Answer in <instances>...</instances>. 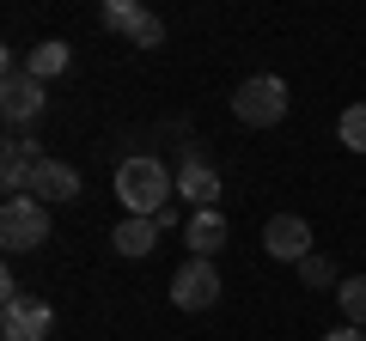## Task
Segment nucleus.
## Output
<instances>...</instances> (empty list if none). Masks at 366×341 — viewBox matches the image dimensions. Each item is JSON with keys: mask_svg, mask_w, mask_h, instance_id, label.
<instances>
[{"mask_svg": "<svg viewBox=\"0 0 366 341\" xmlns=\"http://www.w3.org/2000/svg\"><path fill=\"white\" fill-rule=\"evenodd\" d=\"M262 250H269L274 263H293V268H300L305 256H312V225H305L300 213H274V220L262 225Z\"/></svg>", "mask_w": 366, "mask_h": 341, "instance_id": "nucleus-7", "label": "nucleus"}, {"mask_svg": "<svg viewBox=\"0 0 366 341\" xmlns=\"http://www.w3.org/2000/svg\"><path fill=\"white\" fill-rule=\"evenodd\" d=\"M49 329H55V311L43 299L0 305V341H49Z\"/></svg>", "mask_w": 366, "mask_h": 341, "instance_id": "nucleus-8", "label": "nucleus"}, {"mask_svg": "<svg viewBox=\"0 0 366 341\" xmlns=\"http://www.w3.org/2000/svg\"><path fill=\"white\" fill-rule=\"evenodd\" d=\"M104 31L129 37L134 49H159V43H165V19L147 13V6H134V0H104Z\"/></svg>", "mask_w": 366, "mask_h": 341, "instance_id": "nucleus-5", "label": "nucleus"}, {"mask_svg": "<svg viewBox=\"0 0 366 341\" xmlns=\"http://www.w3.org/2000/svg\"><path fill=\"white\" fill-rule=\"evenodd\" d=\"M0 116L13 122V128L37 122V116H43V79H31V73L6 79V86H0Z\"/></svg>", "mask_w": 366, "mask_h": 341, "instance_id": "nucleus-11", "label": "nucleus"}, {"mask_svg": "<svg viewBox=\"0 0 366 341\" xmlns=\"http://www.w3.org/2000/svg\"><path fill=\"white\" fill-rule=\"evenodd\" d=\"M110 244H117V256H153L159 250V220H141V213H122L117 220V232H110Z\"/></svg>", "mask_w": 366, "mask_h": 341, "instance_id": "nucleus-12", "label": "nucleus"}, {"mask_svg": "<svg viewBox=\"0 0 366 341\" xmlns=\"http://www.w3.org/2000/svg\"><path fill=\"white\" fill-rule=\"evenodd\" d=\"M232 116L244 122V128H274V122L287 116V86L274 73H250L232 92Z\"/></svg>", "mask_w": 366, "mask_h": 341, "instance_id": "nucleus-2", "label": "nucleus"}, {"mask_svg": "<svg viewBox=\"0 0 366 341\" xmlns=\"http://www.w3.org/2000/svg\"><path fill=\"white\" fill-rule=\"evenodd\" d=\"M336 305H342V323L366 329V275H348V280H336Z\"/></svg>", "mask_w": 366, "mask_h": 341, "instance_id": "nucleus-14", "label": "nucleus"}, {"mask_svg": "<svg viewBox=\"0 0 366 341\" xmlns=\"http://www.w3.org/2000/svg\"><path fill=\"white\" fill-rule=\"evenodd\" d=\"M220 292H226L220 287V268H214L208 256H189V263L171 275V305H177V311H208Z\"/></svg>", "mask_w": 366, "mask_h": 341, "instance_id": "nucleus-4", "label": "nucleus"}, {"mask_svg": "<svg viewBox=\"0 0 366 341\" xmlns=\"http://www.w3.org/2000/svg\"><path fill=\"white\" fill-rule=\"evenodd\" d=\"M0 244L13 250V256L49 244V208L37 195H6V208H0Z\"/></svg>", "mask_w": 366, "mask_h": 341, "instance_id": "nucleus-3", "label": "nucleus"}, {"mask_svg": "<svg viewBox=\"0 0 366 341\" xmlns=\"http://www.w3.org/2000/svg\"><path fill=\"white\" fill-rule=\"evenodd\" d=\"M336 141L348 146V153H366V104H348L336 122Z\"/></svg>", "mask_w": 366, "mask_h": 341, "instance_id": "nucleus-15", "label": "nucleus"}, {"mask_svg": "<svg viewBox=\"0 0 366 341\" xmlns=\"http://www.w3.org/2000/svg\"><path fill=\"white\" fill-rule=\"evenodd\" d=\"M324 341H366V335H360V329H354V323H336V329H330Z\"/></svg>", "mask_w": 366, "mask_h": 341, "instance_id": "nucleus-17", "label": "nucleus"}, {"mask_svg": "<svg viewBox=\"0 0 366 341\" xmlns=\"http://www.w3.org/2000/svg\"><path fill=\"white\" fill-rule=\"evenodd\" d=\"M25 195H37L43 208H55V201H74L79 195V170L67 165V158H37V170H31V189Z\"/></svg>", "mask_w": 366, "mask_h": 341, "instance_id": "nucleus-9", "label": "nucleus"}, {"mask_svg": "<svg viewBox=\"0 0 366 341\" xmlns=\"http://www.w3.org/2000/svg\"><path fill=\"white\" fill-rule=\"evenodd\" d=\"M177 195L189 208H220V165L208 153H183L177 158Z\"/></svg>", "mask_w": 366, "mask_h": 341, "instance_id": "nucleus-6", "label": "nucleus"}, {"mask_svg": "<svg viewBox=\"0 0 366 341\" xmlns=\"http://www.w3.org/2000/svg\"><path fill=\"white\" fill-rule=\"evenodd\" d=\"M226 238H232V225H226L220 208H196L189 220H183V244H189V256H208V263H214V250H226Z\"/></svg>", "mask_w": 366, "mask_h": 341, "instance_id": "nucleus-10", "label": "nucleus"}, {"mask_svg": "<svg viewBox=\"0 0 366 341\" xmlns=\"http://www.w3.org/2000/svg\"><path fill=\"white\" fill-rule=\"evenodd\" d=\"M67 67H74V49H67L61 37H49V43H37V49L25 55V73H31V79H43V86H49V79H61Z\"/></svg>", "mask_w": 366, "mask_h": 341, "instance_id": "nucleus-13", "label": "nucleus"}, {"mask_svg": "<svg viewBox=\"0 0 366 341\" xmlns=\"http://www.w3.org/2000/svg\"><path fill=\"white\" fill-rule=\"evenodd\" d=\"M300 280H305V287H330V280H336V263H330L324 250H312V256L300 263Z\"/></svg>", "mask_w": 366, "mask_h": 341, "instance_id": "nucleus-16", "label": "nucleus"}, {"mask_svg": "<svg viewBox=\"0 0 366 341\" xmlns=\"http://www.w3.org/2000/svg\"><path fill=\"white\" fill-rule=\"evenodd\" d=\"M171 195H177V170H165L159 158L134 153L117 165V201L129 213H141V220H153L159 208H171Z\"/></svg>", "mask_w": 366, "mask_h": 341, "instance_id": "nucleus-1", "label": "nucleus"}]
</instances>
